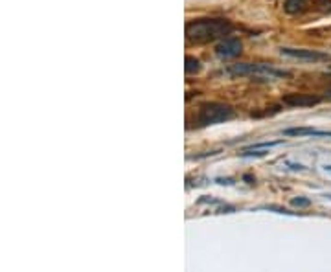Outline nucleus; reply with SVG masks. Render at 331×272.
Returning a JSON list of instances; mask_svg holds the SVG:
<instances>
[{"instance_id": "1a4fd4ad", "label": "nucleus", "mask_w": 331, "mask_h": 272, "mask_svg": "<svg viewBox=\"0 0 331 272\" xmlns=\"http://www.w3.org/2000/svg\"><path fill=\"white\" fill-rule=\"evenodd\" d=\"M201 68H203V66H201V61H199L197 57H193V55H186V66H184L186 74L188 75L199 74Z\"/></svg>"}, {"instance_id": "9d476101", "label": "nucleus", "mask_w": 331, "mask_h": 272, "mask_svg": "<svg viewBox=\"0 0 331 272\" xmlns=\"http://www.w3.org/2000/svg\"><path fill=\"white\" fill-rule=\"evenodd\" d=\"M291 204H293V206H298V208H300V206H309V204H311V201H309V199H300V197H298V199H293Z\"/></svg>"}, {"instance_id": "7ed1b4c3", "label": "nucleus", "mask_w": 331, "mask_h": 272, "mask_svg": "<svg viewBox=\"0 0 331 272\" xmlns=\"http://www.w3.org/2000/svg\"><path fill=\"white\" fill-rule=\"evenodd\" d=\"M234 118V109L228 103H219V101H210L199 107L197 112V125L206 127V125H216V123H225Z\"/></svg>"}, {"instance_id": "423d86ee", "label": "nucleus", "mask_w": 331, "mask_h": 272, "mask_svg": "<svg viewBox=\"0 0 331 272\" xmlns=\"http://www.w3.org/2000/svg\"><path fill=\"white\" fill-rule=\"evenodd\" d=\"M283 105L287 107H298V109H304V107H313L320 103V98L313 96V94H287L283 96Z\"/></svg>"}, {"instance_id": "39448f33", "label": "nucleus", "mask_w": 331, "mask_h": 272, "mask_svg": "<svg viewBox=\"0 0 331 272\" xmlns=\"http://www.w3.org/2000/svg\"><path fill=\"white\" fill-rule=\"evenodd\" d=\"M280 53L285 55V57L298 59V61H311V63L327 59V53L317 52V50H305V48H287V46H282Z\"/></svg>"}, {"instance_id": "6e6552de", "label": "nucleus", "mask_w": 331, "mask_h": 272, "mask_svg": "<svg viewBox=\"0 0 331 272\" xmlns=\"http://www.w3.org/2000/svg\"><path fill=\"white\" fill-rule=\"evenodd\" d=\"M309 2H311V0H285V2H283V9H285V13H289V15H300L307 9Z\"/></svg>"}, {"instance_id": "0eeeda50", "label": "nucleus", "mask_w": 331, "mask_h": 272, "mask_svg": "<svg viewBox=\"0 0 331 272\" xmlns=\"http://www.w3.org/2000/svg\"><path fill=\"white\" fill-rule=\"evenodd\" d=\"M285 136H315V138H326L331 136V131H318L313 127H295V129H285L283 131Z\"/></svg>"}, {"instance_id": "f03ea898", "label": "nucleus", "mask_w": 331, "mask_h": 272, "mask_svg": "<svg viewBox=\"0 0 331 272\" xmlns=\"http://www.w3.org/2000/svg\"><path fill=\"white\" fill-rule=\"evenodd\" d=\"M226 70L232 75H248L256 81H276V79L289 77V72L274 68L269 63H236L230 65Z\"/></svg>"}, {"instance_id": "9b49d317", "label": "nucleus", "mask_w": 331, "mask_h": 272, "mask_svg": "<svg viewBox=\"0 0 331 272\" xmlns=\"http://www.w3.org/2000/svg\"><path fill=\"white\" fill-rule=\"evenodd\" d=\"M326 167V171H331V166H324Z\"/></svg>"}, {"instance_id": "f257e3e1", "label": "nucleus", "mask_w": 331, "mask_h": 272, "mask_svg": "<svg viewBox=\"0 0 331 272\" xmlns=\"http://www.w3.org/2000/svg\"><path fill=\"white\" fill-rule=\"evenodd\" d=\"M234 30L228 18H195L186 24L188 44H208L217 39H225Z\"/></svg>"}, {"instance_id": "20e7f679", "label": "nucleus", "mask_w": 331, "mask_h": 272, "mask_svg": "<svg viewBox=\"0 0 331 272\" xmlns=\"http://www.w3.org/2000/svg\"><path fill=\"white\" fill-rule=\"evenodd\" d=\"M243 44L238 37H225L219 44L216 46V53L221 59H234L241 55Z\"/></svg>"}, {"instance_id": "f8f14e48", "label": "nucleus", "mask_w": 331, "mask_h": 272, "mask_svg": "<svg viewBox=\"0 0 331 272\" xmlns=\"http://www.w3.org/2000/svg\"><path fill=\"white\" fill-rule=\"evenodd\" d=\"M327 96H329V98H331V90H327Z\"/></svg>"}]
</instances>
